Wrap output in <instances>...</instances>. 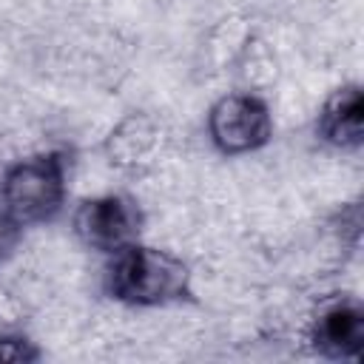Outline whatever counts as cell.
I'll return each mask as SVG.
<instances>
[{"mask_svg":"<svg viewBox=\"0 0 364 364\" xmlns=\"http://www.w3.org/2000/svg\"><path fill=\"white\" fill-rule=\"evenodd\" d=\"M105 290L134 307L176 304L191 299V270L179 256L134 242L114 253L105 270Z\"/></svg>","mask_w":364,"mask_h":364,"instance_id":"6da1fadb","label":"cell"},{"mask_svg":"<svg viewBox=\"0 0 364 364\" xmlns=\"http://www.w3.org/2000/svg\"><path fill=\"white\" fill-rule=\"evenodd\" d=\"M68 159L63 151L26 156L6 168L0 179V216L14 228H31L54 219L65 199Z\"/></svg>","mask_w":364,"mask_h":364,"instance_id":"7a4b0ae2","label":"cell"},{"mask_svg":"<svg viewBox=\"0 0 364 364\" xmlns=\"http://www.w3.org/2000/svg\"><path fill=\"white\" fill-rule=\"evenodd\" d=\"M208 134L222 154L239 156L270 142L273 119L256 94H225L208 111Z\"/></svg>","mask_w":364,"mask_h":364,"instance_id":"3957f363","label":"cell"},{"mask_svg":"<svg viewBox=\"0 0 364 364\" xmlns=\"http://www.w3.org/2000/svg\"><path fill=\"white\" fill-rule=\"evenodd\" d=\"M71 222H74L77 239L85 247L111 253V256L134 245L142 233V210L131 196H122V193L82 199Z\"/></svg>","mask_w":364,"mask_h":364,"instance_id":"277c9868","label":"cell"},{"mask_svg":"<svg viewBox=\"0 0 364 364\" xmlns=\"http://www.w3.org/2000/svg\"><path fill=\"white\" fill-rule=\"evenodd\" d=\"M168 128L151 114H125L105 136V156L122 173H148L168 151Z\"/></svg>","mask_w":364,"mask_h":364,"instance_id":"5b68a950","label":"cell"},{"mask_svg":"<svg viewBox=\"0 0 364 364\" xmlns=\"http://www.w3.org/2000/svg\"><path fill=\"white\" fill-rule=\"evenodd\" d=\"M316 353L336 361H355L364 350V310L353 296L324 299L310 321Z\"/></svg>","mask_w":364,"mask_h":364,"instance_id":"8992f818","label":"cell"},{"mask_svg":"<svg viewBox=\"0 0 364 364\" xmlns=\"http://www.w3.org/2000/svg\"><path fill=\"white\" fill-rule=\"evenodd\" d=\"M324 142L336 148H358L364 139V97L358 85H341L336 88L318 114L316 122Z\"/></svg>","mask_w":364,"mask_h":364,"instance_id":"52a82bcc","label":"cell"},{"mask_svg":"<svg viewBox=\"0 0 364 364\" xmlns=\"http://www.w3.org/2000/svg\"><path fill=\"white\" fill-rule=\"evenodd\" d=\"M37 358H40V350L34 347V341L23 336H0V364H26Z\"/></svg>","mask_w":364,"mask_h":364,"instance_id":"ba28073f","label":"cell"},{"mask_svg":"<svg viewBox=\"0 0 364 364\" xmlns=\"http://www.w3.org/2000/svg\"><path fill=\"white\" fill-rule=\"evenodd\" d=\"M17 239H20V228H14L11 222H6V219L0 216V262H6V259L11 256Z\"/></svg>","mask_w":364,"mask_h":364,"instance_id":"9c48e42d","label":"cell"}]
</instances>
